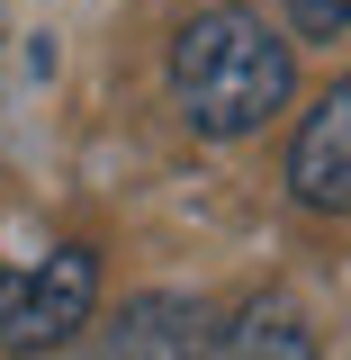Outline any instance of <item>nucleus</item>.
Masks as SVG:
<instances>
[{"label": "nucleus", "mask_w": 351, "mask_h": 360, "mask_svg": "<svg viewBox=\"0 0 351 360\" xmlns=\"http://www.w3.org/2000/svg\"><path fill=\"white\" fill-rule=\"evenodd\" d=\"M288 198L315 217H351V82L315 99L288 135Z\"/></svg>", "instance_id": "obj_3"}, {"label": "nucleus", "mask_w": 351, "mask_h": 360, "mask_svg": "<svg viewBox=\"0 0 351 360\" xmlns=\"http://www.w3.org/2000/svg\"><path fill=\"white\" fill-rule=\"evenodd\" d=\"M198 352H208V315L189 297H135L99 333V360H198Z\"/></svg>", "instance_id": "obj_4"}, {"label": "nucleus", "mask_w": 351, "mask_h": 360, "mask_svg": "<svg viewBox=\"0 0 351 360\" xmlns=\"http://www.w3.org/2000/svg\"><path fill=\"white\" fill-rule=\"evenodd\" d=\"M90 307H99V252H82V243H63L27 270H0V352L9 360L63 352L90 324Z\"/></svg>", "instance_id": "obj_2"}, {"label": "nucleus", "mask_w": 351, "mask_h": 360, "mask_svg": "<svg viewBox=\"0 0 351 360\" xmlns=\"http://www.w3.org/2000/svg\"><path fill=\"white\" fill-rule=\"evenodd\" d=\"M279 18H288L307 45H324V37H343V27H351V0H279Z\"/></svg>", "instance_id": "obj_6"}, {"label": "nucleus", "mask_w": 351, "mask_h": 360, "mask_svg": "<svg viewBox=\"0 0 351 360\" xmlns=\"http://www.w3.org/2000/svg\"><path fill=\"white\" fill-rule=\"evenodd\" d=\"M298 90V45L270 27L262 9L225 0V9H198L172 37V99L180 117L208 135V144H243L262 135Z\"/></svg>", "instance_id": "obj_1"}, {"label": "nucleus", "mask_w": 351, "mask_h": 360, "mask_svg": "<svg viewBox=\"0 0 351 360\" xmlns=\"http://www.w3.org/2000/svg\"><path fill=\"white\" fill-rule=\"evenodd\" d=\"M198 360H315V333H307L288 307H253L243 324L208 333V352H198Z\"/></svg>", "instance_id": "obj_5"}]
</instances>
